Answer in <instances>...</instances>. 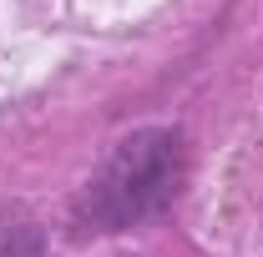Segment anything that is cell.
Instances as JSON below:
<instances>
[{"label":"cell","mask_w":263,"mask_h":257,"mask_svg":"<svg viewBox=\"0 0 263 257\" xmlns=\"http://www.w3.org/2000/svg\"><path fill=\"white\" fill-rule=\"evenodd\" d=\"M177 177H182L177 131H137L101 161L81 207L97 227H127L147 212H157L177 192Z\"/></svg>","instance_id":"obj_1"}]
</instances>
